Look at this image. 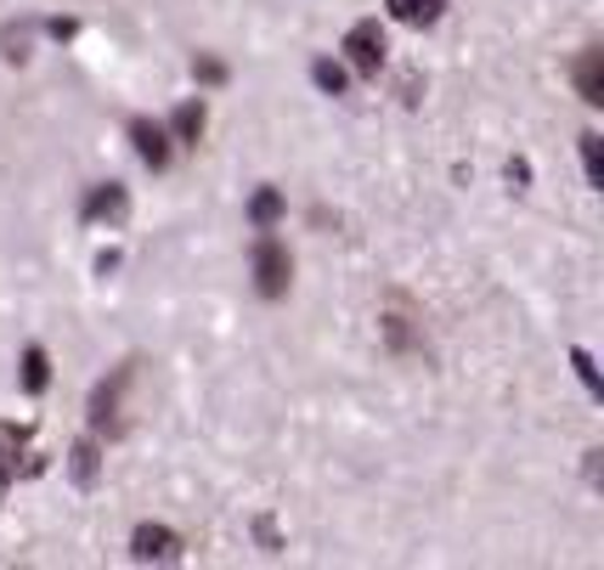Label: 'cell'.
Instances as JSON below:
<instances>
[{"label":"cell","mask_w":604,"mask_h":570,"mask_svg":"<svg viewBox=\"0 0 604 570\" xmlns=\"http://www.w3.org/2000/svg\"><path fill=\"white\" fill-rule=\"evenodd\" d=\"M288 283H294L288 244H277V238H260V244H254V288H260L265 299H283V294H288Z\"/></svg>","instance_id":"obj_1"},{"label":"cell","mask_w":604,"mask_h":570,"mask_svg":"<svg viewBox=\"0 0 604 570\" xmlns=\"http://www.w3.org/2000/svg\"><path fill=\"white\" fill-rule=\"evenodd\" d=\"M130 379H137V361L114 367V379H103V384L91 390V429H96V435H119V429H125V418H119V395H125Z\"/></svg>","instance_id":"obj_2"},{"label":"cell","mask_w":604,"mask_h":570,"mask_svg":"<svg viewBox=\"0 0 604 570\" xmlns=\"http://www.w3.org/2000/svg\"><path fill=\"white\" fill-rule=\"evenodd\" d=\"M345 57H351V69H356L362 80H379V69H384V35H379V17L351 23V35H345Z\"/></svg>","instance_id":"obj_3"},{"label":"cell","mask_w":604,"mask_h":570,"mask_svg":"<svg viewBox=\"0 0 604 570\" xmlns=\"http://www.w3.org/2000/svg\"><path fill=\"white\" fill-rule=\"evenodd\" d=\"M130 559H137V565H170V559H181V536L170 531V525H137V531H130Z\"/></svg>","instance_id":"obj_4"},{"label":"cell","mask_w":604,"mask_h":570,"mask_svg":"<svg viewBox=\"0 0 604 570\" xmlns=\"http://www.w3.org/2000/svg\"><path fill=\"white\" fill-rule=\"evenodd\" d=\"M130 142H137V153H142L147 170H164V164H170V130H164V124L130 119Z\"/></svg>","instance_id":"obj_5"},{"label":"cell","mask_w":604,"mask_h":570,"mask_svg":"<svg viewBox=\"0 0 604 570\" xmlns=\"http://www.w3.org/2000/svg\"><path fill=\"white\" fill-rule=\"evenodd\" d=\"M125 210H130V192H125L119 181L91 187V192H85V204H80V215H85V221H119Z\"/></svg>","instance_id":"obj_6"},{"label":"cell","mask_w":604,"mask_h":570,"mask_svg":"<svg viewBox=\"0 0 604 570\" xmlns=\"http://www.w3.org/2000/svg\"><path fill=\"white\" fill-rule=\"evenodd\" d=\"M577 96H582L588 108L604 103V51H599V46H588V51L577 57Z\"/></svg>","instance_id":"obj_7"},{"label":"cell","mask_w":604,"mask_h":570,"mask_svg":"<svg viewBox=\"0 0 604 570\" xmlns=\"http://www.w3.org/2000/svg\"><path fill=\"white\" fill-rule=\"evenodd\" d=\"M390 17L395 23H407V28H429V23H441L447 12V0H384Z\"/></svg>","instance_id":"obj_8"},{"label":"cell","mask_w":604,"mask_h":570,"mask_svg":"<svg viewBox=\"0 0 604 570\" xmlns=\"http://www.w3.org/2000/svg\"><path fill=\"white\" fill-rule=\"evenodd\" d=\"M204 103H198V96H192V103H181L176 114H170V136L181 142V147H198V136H204Z\"/></svg>","instance_id":"obj_9"},{"label":"cell","mask_w":604,"mask_h":570,"mask_svg":"<svg viewBox=\"0 0 604 570\" xmlns=\"http://www.w3.org/2000/svg\"><path fill=\"white\" fill-rule=\"evenodd\" d=\"M283 215H288V204H283V192H277V187H260V192L249 198V221H254L260 231H272Z\"/></svg>","instance_id":"obj_10"},{"label":"cell","mask_w":604,"mask_h":570,"mask_svg":"<svg viewBox=\"0 0 604 570\" xmlns=\"http://www.w3.org/2000/svg\"><path fill=\"white\" fill-rule=\"evenodd\" d=\"M46 384H51V356H46L40 345H28V351H23V390L40 395Z\"/></svg>","instance_id":"obj_11"},{"label":"cell","mask_w":604,"mask_h":570,"mask_svg":"<svg viewBox=\"0 0 604 570\" xmlns=\"http://www.w3.org/2000/svg\"><path fill=\"white\" fill-rule=\"evenodd\" d=\"M311 80H317L322 96H345V85H351V74H345L333 57H317V62H311Z\"/></svg>","instance_id":"obj_12"},{"label":"cell","mask_w":604,"mask_h":570,"mask_svg":"<svg viewBox=\"0 0 604 570\" xmlns=\"http://www.w3.org/2000/svg\"><path fill=\"white\" fill-rule=\"evenodd\" d=\"M582 164H588V187H604V142L593 136V130L582 136Z\"/></svg>","instance_id":"obj_13"},{"label":"cell","mask_w":604,"mask_h":570,"mask_svg":"<svg viewBox=\"0 0 604 570\" xmlns=\"http://www.w3.org/2000/svg\"><path fill=\"white\" fill-rule=\"evenodd\" d=\"M74 480H80V486H96V441H80V447H74Z\"/></svg>","instance_id":"obj_14"},{"label":"cell","mask_w":604,"mask_h":570,"mask_svg":"<svg viewBox=\"0 0 604 570\" xmlns=\"http://www.w3.org/2000/svg\"><path fill=\"white\" fill-rule=\"evenodd\" d=\"M570 367H577V379L588 384V395H599V390H604V384H599V367H593V356H588L582 345H577V351H570Z\"/></svg>","instance_id":"obj_15"},{"label":"cell","mask_w":604,"mask_h":570,"mask_svg":"<svg viewBox=\"0 0 604 570\" xmlns=\"http://www.w3.org/2000/svg\"><path fill=\"white\" fill-rule=\"evenodd\" d=\"M192 74L204 80V85H221V80H226V62H215V57H198V62H192Z\"/></svg>","instance_id":"obj_16"},{"label":"cell","mask_w":604,"mask_h":570,"mask_svg":"<svg viewBox=\"0 0 604 570\" xmlns=\"http://www.w3.org/2000/svg\"><path fill=\"white\" fill-rule=\"evenodd\" d=\"M509 181H514V187H525V181H531V164H525V158H514V164H509Z\"/></svg>","instance_id":"obj_17"},{"label":"cell","mask_w":604,"mask_h":570,"mask_svg":"<svg viewBox=\"0 0 604 570\" xmlns=\"http://www.w3.org/2000/svg\"><path fill=\"white\" fill-rule=\"evenodd\" d=\"M12 480V463H7V452H0V486H7Z\"/></svg>","instance_id":"obj_18"}]
</instances>
